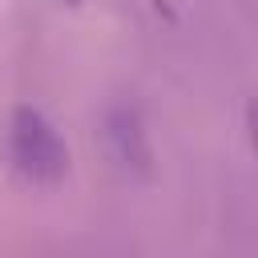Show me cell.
<instances>
[{
	"label": "cell",
	"mask_w": 258,
	"mask_h": 258,
	"mask_svg": "<svg viewBox=\"0 0 258 258\" xmlns=\"http://www.w3.org/2000/svg\"><path fill=\"white\" fill-rule=\"evenodd\" d=\"M246 133H250V149H254V157H258V97L246 101Z\"/></svg>",
	"instance_id": "3"
},
{
	"label": "cell",
	"mask_w": 258,
	"mask_h": 258,
	"mask_svg": "<svg viewBox=\"0 0 258 258\" xmlns=\"http://www.w3.org/2000/svg\"><path fill=\"white\" fill-rule=\"evenodd\" d=\"M64 4H81V0H64Z\"/></svg>",
	"instance_id": "4"
},
{
	"label": "cell",
	"mask_w": 258,
	"mask_h": 258,
	"mask_svg": "<svg viewBox=\"0 0 258 258\" xmlns=\"http://www.w3.org/2000/svg\"><path fill=\"white\" fill-rule=\"evenodd\" d=\"M8 157L20 177L52 185L69 173V145L36 105H16L8 117Z\"/></svg>",
	"instance_id": "1"
},
{
	"label": "cell",
	"mask_w": 258,
	"mask_h": 258,
	"mask_svg": "<svg viewBox=\"0 0 258 258\" xmlns=\"http://www.w3.org/2000/svg\"><path fill=\"white\" fill-rule=\"evenodd\" d=\"M101 141H105L109 161L121 173H129V177H145L149 173L153 149H149V137H145V125H141L137 109H129V105L105 109V117H101Z\"/></svg>",
	"instance_id": "2"
}]
</instances>
